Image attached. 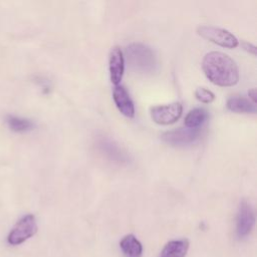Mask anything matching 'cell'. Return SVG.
Segmentation results:
<instances>
[{
  "instance_id": "cell-1",
  "label": "cell",
  "mask_w": 257,
  "mask_h": 257,
  "mask_svg": "<svg viewBox=\"0 0 257 257\" xmlns=\"http://www.w3.org/2000/svg\"><path fill=\"white\" fill-rule=\"evenodd\" d=\"M202 68L207 78L219 86H232L239 81V70L236 62L220 51L207 53L202 61Z\"/></svg>"
},
{
  "instance_id": "cell-2",
  "label": "cell",
  "mask_w": 257,
  "mask_h": 257,
  "mask_svg": "<svg viewBox=\"0 0 257 257\" xmlns=\"http://www.w3.org/2000/svg\"><path fill=\"white\" fill-rule=\"evenodd\" d=\"M125 56L132 69L141 73H152L157 66L154 50L146 44L135 42L125 49Z\"/></svg>"
},
{
  "instance_id": "cell-3",
  "label": "cell",
  "mask_w": 257,
  "mask_h": 257,
  "mask_svg": "<svg viewBox=\"0 0 257 257\" xmlns=\"http://www.w3.org/2000/svg\"><path fill=\"white\" fill-rule=\"evenodd\" d=\"M37 232V224L34 215L27 214L23 216L12 228L7 236V242L10 245H20L31 238Z\"/></svg>"
},
{
  "instance_id": "cell-4",
  "label": "cell",
  "mask_w": 257,
  "mask_h": 257,
  "mask_svg": "<svg viewBox=\"0 0 257 257\" xmlns=\"http://www.w3.org/2000/svg\"><path fill=\"white\" fill-rule=\"evenodd\" d=\"M198 34L203 38L214 42L222 47L235 48L238 46V39L228 30L211 25H201L198 27Z\"/></svg>"
},
{
  "instance_id": "cell-5",
  "label": "cell",
  "mask_w": 257,
  "mask_h": 257,
  "mask_svg": "<svg viewBox=\"0 0 257 257\" xmlns=\"http://www.w3.org/2000/svg\"><path fill=\"white\" fill-rule=\"evenodd\" d=\"M255 224V214L252 206L246 200L239 204L236 215V235L239 239L247 237Z\"/></svg>"
},
{
  "instance_id": "cell-6",
  "label": "cell",
  "mask_w": 257,
  "mask_h": 257,
  "mask_svg": "<svg viewBox=\"0 0 257 257\" xmlns=\"http://www.w3.org/2000/svg\"><path fill=\"white\" fill-rule=\"evenodd\" d=\"M200 137L199 128L179 127L177 130L165 132L162 135L164 143L173 147H184L195 143Z\"/></svg>"
},
{
  "instance_id": "cell-7",
  "label": "cell",
  "mask_w": 257,
  "mask_h": 257,
  "mask_svg": "<svg viewBox=\"0 0 257 257\" xmlns=\"http://www.w3.org/2000/svg\"><path fill=\"white\" fill-rule=\"evenodd\" d=\"M183 106L180 102H173L166 105H157L151 108L152 119L159 124H172L182 115Z\"/></svg>"
},
{
  "instance_id": "cell-8",
  "label": "cell",
  "mask_w": 257,
  "mask_h": 257,
  "mask_svg": "<svg viewBox=\"0 0 257 257\" xmlns=\"http://www.w3.org/2000/svg\"><path fill=\"white\" fill-rule=\"evenodd\" d=\"M108 68H109L110 81L114 85H118L122 79V75L124 71V58H123L122 51L118 46L112 47L109 52Z\"/></svg>"
},
{
  "instance_id": "cell-9",
  "label": "cell",
  "mask_w": 257,
  "mask_h": 257,
  "mask_svg": "<svg viewBox=\"0 0 257 257\" xmlns=\"http://www.w3.org/2000/svg\"><path fill=\"white\" fill-rule=\"evenodd\" d=\"M113 101L117 107V109L123 115L127 117H134L135 115V105L130 97L128 92L121 85H115L112 92Z\"/></svg>"
},
{
  "instance_id": "cell-10",
  "label": "cell",
  "mask_w": 257,
  "mask_h": 257,
  "mask_svg": "<svg viewBox=\"0 0 257 257\" xmlns=\"http://www.w3.org/2000/svg\"><path fill=\"white\" fill-rule=\"evenodd\" d=\"M227 108L233 112L238 113H254L256 111V105L250 99L241 96L233 95L227 99Z\"/></svg>"
},
{
  "instance_id": "cell-11",
  "label": "cell",
  "mask_w": 257,
  "mask_h": 257,
  "mask_svg": "<svg viewBox=\"0 0 257 257\" xmlns=\"http://www.w3.org/2000/svg\"><path fill=\"white\" fill-rule=\"evenodd\" d=\"M188 249L189 241L187 239L173 240L165 245L160 257H185Z\"/></svg>"
},
{
  "instance_id": "cell-12",
  "label": "cell",
  "mask_w": 257,
  "mask_h": 257,
  "mask_svg": "<svg viewBox=\"0 0 257 257\" xmlns=\"http://www.w3.org/2000/svg\"><path fill=\"white\" fill-rule=\"evenodd\" d=\"M119 247L125 257H142L143 255V246L133 234L124 236L119 242Z\"/></svg>"
},
{
  "instance_id": "cell-13",
  "label": "cell",
  "mask_w": 257,
  "mask_h": 257,
  "mask_svg": "<svg viewBox=\"0 0 257 257\" xmlns=\"http://www.w3.org/2000/svg\"><path fill=\"white\" fill-rule=\"evenodd\" d=\"M207 118L208 111L203 107H196L187 113L184 123L188 128H199Z\"/></svg>"
},
{
  "instance_id": "cell-14",
  "label": "cell",
  "mask_w": 257,
  "mask_h": 257,
  "mask_svg": "<svg viewBox=\"0 0 257 257\" xmlns=\"http://www.w3.org/2000/svg\"><path fill=\"white\" fill-rule=\"evenodd\" d=\"M6 123L8 127L15 133H25L31 131L34 127L32 120L11 114L6 116Z\"/></svg>"
},
{
  "instance_id": "cell-15",
  "label": "cell",
  "mask_w": 257,
  "mask_h": 257,
  "mask_svg": "<svg viewBox=\"0 0 257 257\" xmlns=\"http://www.w3.org/2000/svg\"><path fill=\"white\" fill-rule=\"evenodd\" d=\"M100 147L105 155H107L111 160L115 162H123L125 161V156L121 151L111 142L109 141H102L100 143Z\"/></svg>"
},
{
  "instance_id": "cell-16",
  "label": "cell",
  "mask_w": 257,
  "mask_h": 257,
  "mask_svg": "<svg viewBox=\"0 0 257 257\" xmlns=\"http://www.w3.org/2000/svg\"><path fill=\"white\" fill-rule=\"evenodd\" d=\"M195 96L198 100L204 103H210L215 99V94L205 87H198L195 90Z\"/></svg>"
},
{
  "instance_id": "cell-17",
  "label": "cell",
  "mask_w": 257,
  "mask_h": 257,
  "mask_svg": "<svg viewBox=\"0 0 257 257\" xmlns=\"http://www.w3.org/2000/svg\"><path fill=\"white\" fill-rule=\"evenodd\" d=\"M243 47L247 50V51H249L250 53H252V54H256V48H255V46L254 45H252V44H250V43H248V42H243Z\"/></svg>"
},
{
  "instance_id": "cell-18",
  "label": "cell",
  "mask_w": 257,
  "mask_h": 257,
  "mask_svg": "<svg viewBox=\"0 0 257 257\" xmlns=\"http://www.w3.org/2000/svg\"><path fill=\"white\" fill-rule=\"evenodd\" d=\"M248 95H249V98L251 99V101L253 103H256V88H252L248 91Z\"/></svg>"
}]
</instances>
